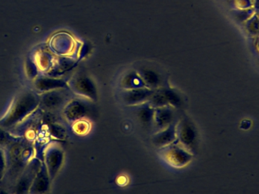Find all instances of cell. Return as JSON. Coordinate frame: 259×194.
Returning a JSON list of instances; mask_svg holds the SVG:
<instances>
[{"label": "cell", "mask_w": 259, "mask_h": 194, "mask_svg": "<svg viewBox=\"0 0 259 194\" xmlns=\"http://www.w3.org/2000/svg\"><path fill=\"white\" fill-rule=\"evenodd\" d=\"M18 137H16L14 134H12L10 131L0 128V146L1 147H6L9 143L18 139Z\"/></svg>", "instance_id": "cell-20"}, {"label": "cell", "mask_w": 259, "mask_h": 194, "mask_svg": "<svg viewBox=\"0 0 259 194\" xmlns=\"http://www.w3.org/2000/svg\"><path fill=\"white\" fill-rule=\"evenodd\" d=\"M179 120V119H178ZM178 120L170 126L152 134L151 141L152 145L158 149L165 147L175 143L177 140V124Z\"/></svg>", "instance_id": "cell-15"}, {"label": "cell", "mask_w": 259, "mask_h": 194, "mask_svg": "<svg viewBox=\"0 0 259 194\" xmlns=\"http://www.w3.org/2000/svg\"><path fill=\"white\" fill-rule=\"evenodd\" d=\"M7 172V157L5 148L0 146V182L4 180Z\"/></svg>", "instance_id": "cell-22"}, {"label": "cell", "mask_w": 259, "mask_h": 194, "mask_svg": "<svg viewBox=\"0 0 259 194\" xmlns=\"http://www.w3.org/2000/svg\"><path fill=\"white\" fill-rule=\"evenodd\" d=\"M42 161L38 157H34L27 163L24 170L20 174L13 185V193H28L32 182L34 180Z\"/></svg>", "instance_id": "cell-8"}, {"label": "cell", "mask_w": 259, "mask_h": 194, "mask_svg": "<svg viewBox=\"0 0 259 194\" xmlns=\"http://www.w3.org/2000/svg\"><path fill=\"white\" fill-rule=\"evenodd\" d=\"M42 161L45 164L50 179L56 178L62 168L64 162V151L57 144L48 145L44 150Z\"/></svg>", "instance_id": "cell-10"}, {"label": "cell", "mask_w": 259, "mask_h": 194, "mask_svg": "<svg viewBox=\"0 0 259 194\" xmlns=\"http://www.w3.org/2000/svg\"><path fill=\"white\" fill-rule=\"evenodd\" d=\"M69 91V89H59L39 94V108L47 112L62 110L65 105L72 99Z\"/></svg>", "instance_id": "cell-6"}, {"label": "cell", "mask_w": 259, "mask_h": 194, "mask_svg": "<svg viewBox=\"0 0 259 194\" xmlns=\"http://www.w3.org/2000/svg\"><path fill=\"white\" fill-rule=\"evenodd\" d=\"M121 90L137 89V88H146L141 77L135 69L127 71L121 77L119 82Z\"/></svg>", "instance_id": "cell-18"}, {"label": "cell", "mask_w": 259, "mask_h": 194, "mask_svg": "<svg viewBox=\"0 0 259 194\" xmlns=\"http://www.w3.org/2000/svg\"><path fill=\"white\" fill-rule=\"evenodd\" d=\"M178 119L179 117H178V110L175 109L173 107L167 105V106L155 108L154 128L152 133L154 134L167 128L171 124L177 122Z\"/></svg>", "instance_id": "cell-13"}, {"label": "cell", "mask_w": 259, "mask_h": 194, "mask_svg": "<svg viewBox=\"0 0 259 194\" xmlns=\"http://www.w3.org/2000/svg\"><path fill=\"white\" fill-rule=\"evenodd\" d=\"M256 6H257V9H258L259 10V0H257V1H256Z\"/></svg>", "instance_id": "cell-23"}, {"label": "cell", "mask_w": 259, "mask_h": 194, "mask_svg": "<svg viewBox=\"0 0 259 194\" xmlns=\"http://www.w3.org/2000/svg\"><path fill=\"white\" fill-rule=\"evenodd\" d=\"M135 70L141 77L146 88L155 91L163 87L167 86L165 74L161 72L158 67L149 65H141L136 67Z\"/></svg>", "instance_id": "cell-9"}, {"label": "cell", "mask_w": 259, "mask_h": 194, "mask_svg": "<svg viewBox=\"0 0 259 194\" xmlns=\"http://www.w3.org/2000/svg\"><path fill=\"white\" fill-rule=\"evenodd\" d=\"M177 142L194 155L197 150L199 135L197 128L189 118H179L177 124Z\"/></svg>", "instance_id": "cell-3"}, {"label": "cell", "mask_w": 259, "mask_h": 194, "mask_svg": "<svg viewBox=\"0 0 259 194\" xmlns=\"http://www.w3.org/2000/svg\"><path fill=\"white\" fill-rule=\"evenodd\" d=\"M51 179L47 172L44 162L30 186L29 193L30 194H42L48 193L51 185Z\"/></svg>", "instance_id": "cell-16"}, {"label": "cell", "mask_w": 259, "mask_h": 194, "mask_svg": "<svg viewBox=\"0 0 259 194\" xmlns=\"http://www.w3.org/2000/svg\"><path fill=\"white\" fill-rule=\"evenodd\" d=\"M39 108V96L33 90L20 91L12 99L7 111L0 118V128L10 131L28 119Z\"/></svg>", "instance_id": "cell-1"}, {"label": "cell", "mask_w": 259, "mask_h": 194, "mask_svg": "<svg viewBox=\"0 0 259 194\" xmlns=\"http://www.w3.org/2000/svg\"><path fill=\"white\" fill-rule=\"evenodd\" d=\"M160 157L169 166L177 169L185 167L191 163L193 154L184 149L178 142L159 149Z\"/></svg>", "instance_id": "cell-5"}, {"label": "cell", "mask_w": 259, "mask_h": 194, "mask_svg": "<svg viewBox=\"0 0 259 194\" xmlns=\"http://www.w3.org/2000/svg\"><path fill=\"white\" fill-rule=\"evenodd\" d=\"M154 90L147 88L137 89L121 90L118 94L120 101L126 106L133 107L149 102L154 93Z\"/></svg>", "instance_id": "cell-11"}, {"label": "cell", "mask_w": 259, "mask_h": 194, "mask_svg": "<svg viewBox=\"0 0 259 194\" xmlns=\"http://www.w3.org/2000/svg\"><path fill=\"white\" fill-rule=\"evenodd\" d=\"M5 150L7 157V172L5 178L7 177L14 185L27 163L34 157V146L30 140L18 137L5 147Z\"/></svg>", "instance_id": "cell-2"}, {"label": "cell", "mask_w": 259, "mask_h": 194, "mask_svg": "<svg viewBox=\"0 0 259 194\" xmlns=\"http://www.w3.org/2000/svg\"><path fill=\"white\" fill-rule=\"evenodd\" d=\"M24 71L27 80L31 82L39 75V68L35 59L30 56L26 58L24 64Z\"/></svg>", "instance_id": "cell-19"}, {"label": "cell", "mask_w": 259, "mask_h": 194, "mask_svg": "<svg viewBox=\"0 0 259 194\" xmlns=\"http://www.w3.org/2000/svg\"><path fill=\"white\" fill-rule=\"evenodd\" d=\"M71 93L78 98L96 101L98 98L97 90L92 79L85 73H75L68 82Z\"/></svg>", "instance_id": "cell-4"}, {"label": "cell", "mask_w": 259, "mask_h": 194, "mask_svg": "<svg viewBox=\"0 0 259 194\" xmlns=\"http://www.w3.org/2000/svg\"><path fill=\"white\" fill-rule=\"evenodd\" d=\"M162 95L164 96L167 105L173 107L176 110H180L184 106V99L181 93L177 90L165 86L159 88Z\"/></svg>", "instance_id": "cell-17"}, {"label": "cell", "mask_w": 259, "mask_h": 194, "mask_svg": "<svg viewBox=\"0 0 259 194\" xmlns=\"http://www.w3.org/2000/svg\"><path fill=\"white\" fill-rule=\"evenodd\" d=\"M49 129H50V134L58 139H64L66 136V131L65 128L58 124L50 123L49 125Z\"/></svg>", "instance_id": "cell-21"}, {"label": "cell", "mask_w": 259, "mask_h": 194, "mask_svg": "<svg viewBox=\"0 0 259 194\" xmlns=\"http://www.w3.org/2000/svg\"><path fill=\"white\" fill-rule=\"evenodd\" d=\"M130 108L134 109V114L142 128L148 131H153L155 108L149 102H145Z\"/></svg>", "instance_id": "cell-14"}, {"label": "cell", "mask_w": 259, "mask_h": 194, "mask_svg": "<svg viewBox=\"0 0 259 194\" xmlns=\"http://www.w3.org/2000/svg\"><path fill=\"white\" fill-rule=\"evenodd\" d=\"M64 119L70 123L94 115V108L87 99H71L62 110Z\"/></svg>", "instance_id": "cell-7"}, {"label": "cell", "mask_w": 259, "mask_h": 194, "mask_svg": "<svg viewBox=\"0 0 259 194\" xmlns=\"http://www.w3.org/2000/svg\"><path fill=\"white\" fill-rule=\"evenodd\" d=\"M32 84H33V91H36L38 94L55 91V90L69 89L66 81L56 77H52L47 74H42V75L39 74L32 82Z\"/></svg>", "instance_id": "cell-12"}]
</instances>
